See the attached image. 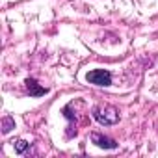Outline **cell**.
Segmentation results:
<instances>
[{
  "mask_svg": "<svg viewBox=\"0 0 158 158\" xmlns=\"http://www.w3.org/2000/svg\"><path fill=\"white\" fill-rule=\"evenodd\" d=\"M93 117H95L101 125L110 127V125H115V123L119 121V112H117L114 106H108V104H104V106H95V108H93Z\"/></svg>",
  "mask_w": 158,
  "mask_h": 158,
  "instance_id": "1",
  "label": "cell"
},
{
  "mask_svg": "<svg viewBox=\"0 0 158 158\" xmlns=\"http://www.w3.org/2000/svg\"><path fill=\"white\" fill-rule=\"evenodd\" d=\"M88 82L89 84H95V86H110L112 84V73L110 71H104V69H95L91 73H88Z\"/></svg>",
  "mask_w": 158,
  "mask_h": 158,
  "instance_id": "2",
  "label": "cell"
},
{
  "mask_svg": "<svg viewBox=\"0 0 158 158\" xmlns=\"http://www.w3.org/2000/svg\"><path fill=\"white\" fill-rule=\"evenodd\" d=\"M91 141H93L97 147H101V149H110V151L117 149L115 139H112V138H108V136H102V134H99V132H93V134H91Z\"/></svg>",
  "mask_w": 158,
  "mask_h": 158,
  "instance_id": "3",
  "label": "cell"
},
{
  "mask_svg": "<svg viewBox=\"0 0 158 158\" xmlns=\"http://www.w3.org/2000/svg\"><path fill=\"white\" fill-rule=\"evenodd\" d=\"M24 86H26V91H28L32 97H41V95H47V93H48V89L43 88V86H39L35 78H26Z\"/></svg>",
  "mask_w": 158,
  "mask_h": 158,
  "instance_id": "4",
  "label": "cell"
},
{
  "mask_svg": "<svg viewBox=\"0 0 158 158\" xmlns=\"http://www.w3.org/2000/svg\"><path fill=\"white\" fill-rule=\"evenodd\" d=\"M63 117H65V119H69L67 138H73V136H76V117H74V114L71 112V104H67V106L63 108Z\"/></svg>",
  "mask_w": 158,
  "mask_h": 158,
  "instance_id": "5",
  "label": "cell"
},
{
  "mask_svg": "<svg viewBox=\"0 0 158 158\" xmlns=\"http://www.w3.org/2000/svg\"><path fill=\"white\" fill-rule=\"evenodd\" d=\"M13 143V147H15V152L17 154H24L28 149H30V143L28 141H24V139H17V141H11Z\"/></svg>",
  "mask_w": 158,
  "mask_h": 158,
  "instance_id": "6",
  "label": "cell"
},
{
  "mask_svg": "<svg viewBox=\"0 0 158 158\" xmlns=\"http://www.w3.org/2000/svg\"><path fill=\"white\" fill-rule=\"evenodd\" d=\"M11 128H15V121H13L11 117H4V119H2V132L8 134Z\"/></svg>",
  "mask_w": 158,
  "mask_h": 158,
  "instance_id": "7",
  "label": "cell"
}]
</instances>
